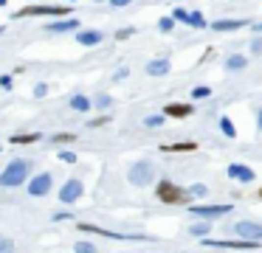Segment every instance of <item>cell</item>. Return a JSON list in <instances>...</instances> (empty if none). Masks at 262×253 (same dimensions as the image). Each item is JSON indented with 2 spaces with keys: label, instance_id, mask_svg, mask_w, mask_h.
Returning <instances> with one entry per match:
<instances>
[{
  "label": "cell",
  "instance_id": "52a82bcc",
  "mask_svg": "<svg viewBox=\"0 0 262 253\" xmlns=\"http://www.w3.org/2000/svg\"><path fill=\"white\" fill-rule=\"evenodd\" d=\"M51 183H54V177H51L48 172H43V174H34L25 189H28V194L31 197H46L48 191H51Z\"/></svg>",
  "mask_w": 262,
  "mask_h": 253
},
{
  "label": "cell",
  "instance_id": "6da1fadb",
  "mask_svg": "<svg viewBox=\"0 0 262 253\" xmlns=\"http://www.w3.org/2000/svg\"><path fill=\"white\" fill-rule=\"evenodd\" d=\"M28 174H31V161L17 158V161H12L0 172V186L3 189H17V186H23L28 180Z\"/></svg>",
  "mask_w": 262,
  "mask_h": 253
},
{
  "label": "cell",
  "instance_id": "4316f807",
  "mask_svg": "<svg viewBox=\"0 0 262 253\" xmlns=\"http://www.w3.org/2000/svg\"><path fill=\"white\" fill-rule=\"evenodd\" d=\"M73 253H96V245H93V242H76V245H73Z\"/></svg>",
  "mask_w": 262,
  "mask_h": 253
},
{
  "label": "cell",
  "instance_id": "7402d4cb",
  "mask_svg": "<svg viewBox=\"0 0 262 253\" xmlns=\"http://www.w3.org/2000/svg\"><path fill=\"white\" fill-rule=\"evenodd\" d=\"M220 129L226 132V138H237V126H234V121H231L228 115H223V118H220Z\"/></svg>",
  "mask_w": 262,
  "mask_h": 253
},
{
  "label": "cell",
  "instance_id": "5b68a950",
  "mask_svg": "<svg viewBox=\"0 0 262 253\" xmlns=\"http://www.w3.org/2000/svg\"><path fill=\"white\" fill-rule=\"evenodd\" d=\"M209 248H228V251H257L260 242H248V239H203Z\"/></svg>",
  "mask_w": 262,
  "mask_h": 253
},
{
  "label": "cell",
  "instance_id": "603a6c76",
  "mask_svg": "<svg viewBox=\"0 0 262 253\" xmlns=\"http://www.w3.org/2000/svg\"><path fill=\"white\" fill-rule=\"evenodd\" d=\"M189 25H192V28H209L203 12H189Z\"/></svg>",
  "mask_w": 262,
  "mask_h": 253
},
{
  "label": "cell",
  "instance_id": "484cf974",
  "mask_svg": "<svg viewBox=\"0 0 262 253\" xmlns=\"http://www.w3.org/2000/svg\"><path fill=\"white\" fill-rule=\"evenodd\" d=\"M164 121H167L164 115H147V118H144V126H149V129H155V126H164Z\"/></svg>",
  "mask_w": 262,
  "mask_h": 253
},
{
  "label": "cell",
  "instance_id": "836d02e7",
  "mask_svg": "<svg viewBox=\"0 0 262 253\" xmlns=\"http://www.w3.org/2000/svg\"><path fill=\"white\" fill-rule=\"evenodd\" d=\"M34 96H37V99L48 96V84H43V82H40V84H34Z\"/></svg>",
  "mask_w": 262,
  "mask_h": 253
},
{
  "label": "cell",
  "instance_id": "7a4b0ae2",
  "mask_svg": "<svg viewBox=\"0 0 262 253\" xmlns=\"http://www.w3.org/2000/svg\"><path fill=\"white\" fill-rule=\"evenodd\" d=\"M155 194H158L161 203H167V206H181V203H189L192 194H189V189H181V186L169 183V180H161L155 186Z\"/></svg>",
  "mask_w": 262,
  "mask_h": 253
},
{
  "label": "cell",
  "instance_id": "ffe728a7",
  "mask_svg": "<svg viewBox=\"0 0 262 253\" xmlns=\"http://www.w3.org/2000/svg\"><path fill=\"white\" fill-rule=\"evenodd\" d=\"M197 149V144L194 141H181V144H167L164 152H194Z\"/></svg>",
  "mask_w": 262,
  "mask_h": 253
},
{
  "label": "cell",
  "instance_id": "f35d334b",
  "mask_svg": "<svg viewBox=\"0 0 262 253\" xmlns=\"http://www.w3.org/2000/svg\"><path fill=\"white\" fill-rule=\"evenodd\" d=\"M0 87L9 90V87H12V76H0Z\"/></svg>",
  "mask_w": 262,
  "mask_h": 253
},
{
  "label": "cell",
  "instance_id": "cb8c5ba5",
  "mask_svg": "<svg viewBox=\"0 0 262 253\" xmlns=\"http://www.w3.org/2000/svg\"><path fill=\"white\" fill-rule=\"evenodd\" d=\"M172 20H175V23H186V25H189V12L181 9V6H175V9H172Z\"/></svg>",
  "mask_w": 262,
  "mask_h": 253
},
{
  "label": "cell",
  "instance_id": "8992f818",
  "mask_svg": "<svg viewBox=\"0 0 262 253\" xmlns=\"http://www.w3.org/2000/svg\"><path fill=\"white\" fill-rule=\"evenodd\" d=\"M239 239H248V242H262V222H251V219H242L234 225Z\"/></svg>",
  "mask_w": 262,
  "mask_h": 253
},
{
  "label": "cell",
  "instance_id": "d590c367",
  "mask_svg": "<svg viewBox=\"0 0 262 253\" xmlns=\"http://www.w3.org/2000/svg\"><path fill=\"white\" fill-rule=\"evenodd\" d=\"M107 121H110V115H99V118H93L88 126H102V124H107Z\"/></svg>",
  "mask_w": 262,
  "mask_h": 253
},
{
  "label": "cell",
  "instance_id": "7bdbcfd3",
  "mask_svg": "<svg viewBox=\"0 0 262 253\" xmlns=\"http://www.w3.org/2000/svg\"><path fill=\"white\" fill-rule=\"evenodd\" d=\"M65 3H76V0H65Z\"/></svg>",
  "mask_w": 262,
  "mask_h": 253
},
{
  "label": "cell",
  "instance_id": "e575fe53",
  "mask_svg": "<svg viewBox=\"0 0 262 253\" xmlns=\"http://www.w3.org/2000/svg\"><path fill=\"white\" fill-rule=\"evenodd\" d=\"M251 54H257V57L262 54V40H260V37H257V40L251 42Z\"/></svg>",
  "mask_w": 262,
  "mask_h": 253
},
{
  "label": "cell",
  "instance_id": "83f0119b",
  "mask_svg": "<svg viewBox=\"0 0 262 253\" xmlns=\"http://www.w3.org/2000/svg\"><path fill=\"white\" fill-rule=\"evenodd\" d=\"M209 96H212V87H194L192 90V99H197V102H203V99H209Z\"/></svg>",
  "mask_w": 262,
  "mask_h": 253
},
{
  "label": "cell",
  "instance_id": "4dcf8cb0",
  "mask_svg": "<svg viewBox=\"0 0 262 253\" xmlns=\"http://www.w3.org/2000/svg\"><path fill=\"white\" fill-rule=\"evenodd\" d=\"M189 194H192V197H206V194H209V186H203V183H194L192 189H189Z\"/></svg>",
  "mask_w": 262,
  "mask_h": 253
},
{
  "label": "cell",
  "instance_id": "ab89813d",
  "mask_svg": "<svg viewBox=\"0 0 262 253\" xmlns=\"http://www.w3.org/2000/svg\"><path fill=\"white\" fill-rule=\"evenodd\" d=\"M257 124H260V129H262V110L257 113Z\"/></svg>",
  "mask_w": 262,
  "mask_h": 253
},
{
  "label": "cell",
  "instance_id": "8fae6325",
  "mask_svg": "<svg viewBox=\"0 0 262 253\" xmlns=\"http://www.w3.org/2000/svg\"><path fill=\"white\" fill-rule=\"evenodd\" d=\"M192 113H194L192 104H181V102H169L164 107V115H167V118H189Z\"/></svg>",
  "mask_w": 262,
  "mask_h": 253
},
{
  "label": "cell",
  "instance_id": "ba28073f",
  "mask_svg": "<svg viewBox=\"0 0 262 253\" xmlns=\"http://www.w3.org/2000/svg\"><path fill=\"white\" fill-rule=\"evenodd\" d=\"M82 194H85V186H82V180H68V183L59 189V203L71 206V203L82 200Z\"/></svg>",
  "mask_w": 262,
  "mask_h": 253
},
{
  "label": "cell",
  "instance_id": "5bb4252c",
  "mask_svg": "<svg viewBox=\"0 0 262 253\" xmlns=\"http://www.w3.org/2000/svg\"><path fill=\"white\" fill-rule=\"evenodd\" d=\"M245 20H214V23L209 25V28H214V31H237V28H245Z\"/></svg>",
  "mask_w": 262,
  "mask_h": 253
},
{
  "label": "cell",
  "instance_id": "1f68e13d",
  "mask_svg": "<svg viewBox=\"0 0 262 253\" xmlns=\"http://www.w3.org/2000/svg\"><path fill=\"white\" fill-rule=\"evenodd\" d=\"M0 253H14V242L9 236H0Z\"/></svg>",
  "mask_w": 262,
  "mask_h": 253
},
{
  "label": "cell",
  "instance_id": "44dd1931",
  "mask_svg": "<svg viewBox=\"0 0 262 253\" xmlns=\"http://www.w3.org/2000/svg\"><path fill=\"white\" fill-rule=\"evenodd\" d=\"M209 231H212V225H209V219H203V222H194L192 228H189V233H192V236L206 239V236H209Z\"/></svg>",
  "mask_w": 262,
  "mask_h": 253
},
{
  "label": "cell",
  "instance_id": "f546056e",
  "mask_svg": "<svg viewBox=\"0 0 262 253\" xmlns=\"http://www.w3.org/2000/svg\"><path fill=\"white\" fill-rule=\"evenodd\" d=\"M158 28L164 31V34H169L172 28H175V20H172V17H161V20H158Z\"/></svg>",
  "mask_w": 262,
  "mask_h": 253
},
{
  "label": "cell",
  "instance_id": "b9f144b4",
  "mask_svg": "<svg viewBox=\"0 0 262 253\" xmlns=\"http://www.w3.org/2000/svg\"><path fill=\"white\" fill-rule=\"evenodd\" d=\"M0 6H9V0H0Z\"/></svg>",
  "mask_w": 262,
  "mask_h": 253
},
{
  "label": "cell",
  "instance_id": "60d3db41",
  "mask_svg": "<svg viewBox=\"0 0 262 253\" xmlns=\"http://www.w3.org/2000/svg\"><path fill=\"white\" fill-rule=\"evenodd\" d=\"M254 31H260V34H262V23H260V25H254Z\"/></svg>",
  "mask_w": 262,
  "mask_h": 253
},
{
  "label": "cell",
  "instance_id": "f1b7e54d",
  "mask_svg": "<svg viewBox=\"0 0 262 253\" xmlns=\"http://www.w3.org/2000/svg\"><path fill=\"white\" fill-rule=\"evenodd\" d=\"M51 141H54V144H71V141H76V135H73V132H57Z\"/></svg>",
  "mask_w": 262,
  "mask_h": 253
},
{
  "label": "cell",
  "instance_id": "f6af8a7d",
  "mask_svg": "<svg viewBox=\"0 0 262 253\" xmlns=\"http://www.w3.org/2000/svg\"><path fill=\"white\" fill-rule=\"evenodd\" d=\"M260 197H262V189H260Z\"/></svg>",
  "mask_w": 262,
  "mask_h": 253
},
{
  "label": "cell",
  "instance_id": "74e56055",
  "mask_svg": "<svg viewBox=\"0 0 262 253\" xmlns=\"http://www.w3.org/2000/svg\"><path fill=\"white\" fill-rule=\"evenodd\" d=\"M133 31H136V28H121V31H119V40H127V37H133Z\"/></svg>",
  "mask_w": 262,
  "mask_h": 253
},
{
  "label": "cell",
  "instance_id": "3957f363",
  "mask_svg": "<svg viewBox=\"0 0 262 253\" xmlns=\"http://www.w3.org/2000/svg\"><path fill=\"white\" fill-rule=\"evenodd\" d=\"M73 6H23L20 12H14V20L23 17H68Z\"/></svg>",
  "mask_w": 262,
  "mask_h": 253
},
{
  "label": "cell",
  "instance_id": "d6a6232c",
  "mask_svg": "<svg viewBox=\"0 0 262 253\" xmlns=\"http://www.w3.org/2000/svg\"><path fill=\"white\" fill-rule=\"evenodd\" d=\"M59 161H62V163H76V155L68 152V149H62V152H59Z\"/></svg>",
  "mask_w": 262,
  "mask_h": 253
},
{
  "label": "cell",
  "instance_id": "d6986e66",
  "mask_svg": "<svg viewBox=\"0 0 262 253\" xmlns=\"http://www.w3.org/2000/svg\"><path fill=\"white\" fill-rule=\"evenodd\" d=\"M91 99H88V96H82V93H76V96H71V110H73V113H88V110H91Z\"/></svg>",
  "mask_w": 262,
  "mask_h": 253
},
{
  "label": "cell",
  "instance_id": "ee69618b",
  "mask_svg": "<svg viewBox=\"0 0 262 253\" xmlns=\"http://www.w3.org/2000/svg\"><path fill=\"white\" fill-rule=\"evenodd\" d=\"M0 34H3V25H0Z\"/></svg>",
  "mask_w": 262,
  "mask_h": 253
},
{
  "label": "cell",
  "instance_id": "9a60e30c",
  "mask_svg": "<svg viewBox=\"0 0 262 253\" xmlns=\"http://www.w3.org/2000/svg\"><path fill=\"white\" fill-rule=\"evenodd\" d=\"M48 31H73V28H79V20H73V17H68V20H54V23L46 25Z\"/></svg>",
  "mask_w": 262,
  "mask_h": 253
},
{
  "label": "cell",
  "instance_id": "e0dca14e",
  "mask_svg": "<svg viewBox=\"0 0 262 253\" xmlns=\"http://www.w3.org/2000/svg\"><path fill=\"white\" fill-rule=\"evenodd\" d=\"M9 141H12L14 147H25V144H37V141H43V135H40V132H17V135H12Z\"/></svg>",
  "mask_w": 262,
  "mask_h": 253
},
{
  "label": "cell",
  "instance_id": "ac0fdd59",
  "mask_svg": "<svg viewBox=\"0 0 262 253\" xmlns=\"http://www.w3.org/2000/svg\"><path fill=\"white\" fill-rule=\"evenodd\" d=\"M76 40H79V45H99V42H102L104 40V34L102 31H79V37H76Z\"/></svg>",
  "mask_w": 262,
  "mask_h": 253
},
{
  "label": "cell",
  "instance_id": "4fadbf2b",
  "mask_svg": "<svg viewBox=\"0 0 262 253\" xmlns=\"http://www.w3.org/2000/svg\"><path fill=\"white\" fill-rule=\"evenodd\" d=\"M172 70L169 59H152V62H147V73L149 76H167Z\"/></svg>",
  "mask_w": 262,
  "mask_h": 253
},
{
  "label": "cell",
  "instance_id": "2e32d148",
  "mask_svg": "<svg viewBox=\"0 0 262 253\" xmlns=\"http://www.w3.org/2000/svg\"><path fill=\"white\" fill-rule=\"evenodd\" d=\"M248 65V57H242V54H231V57L226 59V73H237V70H242Z\"/></svg>",
  "mask_w": 262,
  "mask_h": 253
},
{
  "label": "cell",
  "instance_id": "8d00e7d4",
  "mask_svg": "<svg viewBox=\"0 0 262 253\" xmlns=\"http://www.w3.org/2000/svg\"><path fill=\"white\" fill-rule=\"evenodd\" d=\"M130 3H133V0H110L113 9H124V6H130Z\"/></svg>",
  "mask_w": 262,
  "mask_h": 253
},
{
  "label": "cell",
  "instance_id": "30bf717a",
  "mask_svg": "<svg viewBox=\"0 0 262 253\" xmlns=\"http://www.w3.org/2000/svg\"><path fill=\"white\" fill-rule=\"evenodd\" d=\"M226 174L231 180H239V183H254V177H257L254 169H251V166H242V163H231Z\"/></svg>",
  "mask_w": 262,
  "mask_h": 253
},
{
  "label": "cell",
  "instance_id": "d4e9b609",
  "mask_svg": "<svg viewBox=\"0 0 262 253\" xmlns=\"http://www.w3.org/2000/svg\"><path fill=\"white\" fill-rule=\"evenodd\" d=\"M110 104H113V99H110V96H107V93H99V96H96V99H93V107H99V110H107V107H110Z\"/></svg>",
  "mask_w": 262,
  "mask_h": 253
},
{
  "label": "cell",
  "instance_id": "9c48e42d",
  "mask_svg": "<svg viewBox=\"0 0 262 253\" xmlns=\"http://www.w3.org/2000/svg\"><path fill=\"white\" fill-rule=\"evenodd\" d=\"M197 219H217V217H226L231 206H192L189 208Z\"/></svg>",
  "mask_w": 262,
  "mask_h": 253
},
{
  "label": "cell",
  "instance_id": "7c38bea8",
  "mask_svg": "<svg viewBox=\"0 0 262 253\" xmlns=\"http://www.w3.org/2000/svg\"><path fill=\"white\" fill-rule=\"evenodd\" d=\"M76 228H79V231H85V233H99V236H113V239H133V236H124V233H116V231H104V228H99V225H88V222H79Z\"/></svg>",
  "mask_w": 262,
  "mask_h": 253
},
{
  "label": "cell",
  "instance_id": "277c9868",
  "mask_svg": "<svg viewBox=\"0 0 262 253\" xmlns=\"http://www.w3.org/2000/svg\"><path fill=\"white\" fill-rule=\"evenodd\" d=\"M127 180L133 186H152V180H155V166L149 161H138V163H133L130 166V172H127Z\"/></svg>",
  "mask_w": 262,
  "mask_h": 253
}]
</instances>
